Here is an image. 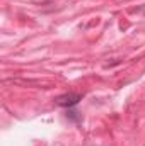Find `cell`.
Returning <instances> with one entry per match:
<instances>
[{"label":"cell","mask_w":145,"mask_h":146,"mask_svg":"<svg viewBox=\"0 0 145 146\" xmlns=\"http://www.w3.org/2000/svg\"><path fill=\"white\" fill-rule=\"evenodd\" d=\"M67 117H68L70 121H73V122H79V121H80V115H79V112H75L73 109H68V110H67Z\"/></svg>","instance_id":"2"},{"label":"cell","mask_w":145,"mask_h":146,"mask_svg":"<svg viewBox=\"0 0 145 146\" xmlns=\"http://www.w3.org/2000/svg\"><path fill=\"white\" fill-rule=\"evenodd\" d=\"M80 100H82V94H72V92H70V94H63V95H60V97L55 99L56 106L65 107V109H72V107H75Z\"/></svg>","instance_id":"1"}]
</instances>
